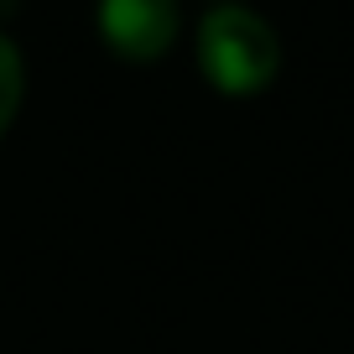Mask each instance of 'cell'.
<instances>
[{
    "label": "cell",
    "mask_w": 354,
    "mask_h": 354,
    "mask_svg": "<svg viewBox=\"0 0 354 354\" xmlns=\"http://www.w3.org/2000/svg\"><path fill=\"white\" fill-rule=\"evenodd\" d=\"M177 0H100V37L125 63H151L177 42Z\"/></svg>",
    "instance_id": "obj_2"
},
{
    "label": "cell",
    "mask_w": 354,
    "mask_h": 354,
    "mask_svg": "<svg viewBox=\"0 0 354 354\" xmlns=\"http://www.w3.org/2000/svg\"><path fill=\"white\" fill-rule=\"evenodd\" d=\"M198 63L219 94H261L281 73V42L255 11L214 6L198 26Z\"/></svg>",
    "instance_id": "obj_1"
},
{
    "label": "cell",
    "mask_w": 354,
    "mask_h": 354,
    "mask_svg": "<svg viewBox=\"0 0 354 354\" xmlns=\"http://www.w3.org/2000/svg\"><path fill=\"white\" fill-rule=\"evenodd\" d=\"M21 88H26V73H21V53H16L6 37H0V136L11 131L16 110H21Z\"/></svg>",
    "instance_id": "obj_3"
}]
</instances>
